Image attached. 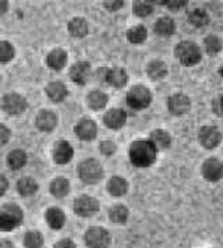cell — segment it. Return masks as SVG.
<instances>
[{"mask_svg":"<svg viewBox=\"0 0 223 248\" xmlns=\"http://www.w3.org/2000/svg\"><path fill=\"white\" fill-rule=\"evenodd\" d=\"M156 149L154 144L151 141H135L131 144L128 155H130V160L134 166L137 168H148L151 165H154L156 160Z\"/></svg>","mask_w":223,"mask_h":248,"instance_id":"1","label":"cell"},{"mask_svg":"<svg viewBox=\"0 0 223 248\" xmlns=\"http://www.w3.org/2000/svg\"><path fill=\"white\" fill-rule=\"evenodd\" d=\"M175 56L177 57L178 62L183 66L191 67V66H195V64L200 63L201 59H202V53H201V49L197 44L190 42V41H184V42H180L176 46Z\"/></svg>","mask_w":223,"mask_h":248,"instance_id":"2","label":"cell"},{"mask_svg":"<svg viewBox=\"0 0 223 248\" xmlns=\"http://www.w3.org/2000/svg\"><path fill=\"white\" fill-rule=\"evenodd\" d=\"M22 211L14 203H7L0 209V230L10 232L21 225Z\"/></svg>","mask_w":223,"mask_h":248,"instance_id":"3","label":"cell"},{"mask_svg":"<svg viewBox=\"0 0 223 248\" xmlns=\"http://www.w3.org/2000/svg\"><path fill=\"white\" fill-rule=\"evenodd\" d=\"M78 174H80V179L84 183L95 184L103 177V169L96 159H87L82 163H80Z\"/></svg>","mask_w":223,"mask_h":248,"instance_id":"4","label":"cell"},{"mask_svg":"<svg viewBox=\"0 0 223 248\" xmlns=\"http://www.w3.org/2000/svg\"><path fill=\"white\" fill-rule=\"evenodd\" d=\"M152 102V93L145 85H135L127 93V103L135 110L145 109Z\"/></svg>","mask_w":223,"mask_h":248,"instance_id":"5","label":"cell"},{"mask_svg":"<svg viewBox=\"0 0 223 248\" xmlns=\"http://www.w3.org/2000/svg\"><path fill=\"white\" fill-rule=\"evenodd\" d=\"M222 133L215 125H204L198 133L200 144L207 149H213L222 142Z\"/></svg>","mask_w":223,"mask_h":248,"instance_id":"6","label":"cell"},{"mask_svg":"<svg viewBox=\"0 0 223 248\" xmlns=\"http://www.w3.org/2000/svg\"><path fill=\"white\" fill-rule=\"evenodd\" d=\"M85 243L89 248H108L111 246V234L102 227H91L85 234Z\"/></svg>","mask_w":223,"mask_h":248,"instance_id":"7","label":"cell"},{"mask_svg":"<svg viewBox=\"0 0 223 248\" xmlns=\"http://www.w3.org/2000/svg\"><path fill=\"white\" fill-rule=\"evenodd\" d=\"M99 211V202L88 195H81L74 201V212L78 216L82 217H89L94 214H96Z\"/></svg>","mask_w":223,"mask_h":248,"instance_id":"8","label":"cell"},{"mask_svg":"<svg viewBox=\"0 0 223 248\" xmlns=\"http://www.w3.org/2000/svg\"><path fill=\"white\" fill-rule=\"evenodd\" d=\"M201 171L205 180L212 181V183L219 181L223 177V163L216 158L207 159L202 163Z\"/></svg>","mask_w":223,"mask_h":248,"instance_id":"9","label":"cell"},{"mask_svg":"<svg viewBox=\"0 0 223 248\" xmlns=\"http://www.w3.org/2000/svg\"><path fill=\"white\" fill-rule=\"evenodd\" d=\"M167 109L173 116H183L191 109V101L184 93H175L167 99Z\"/></svg>","mask_w":223,"mask_h":248,"instance_id":"10","label":"cell"},{"mask_svg":"<svg viewBox=\"0 0 223 248\" xmlns=\"http://www.w3.org/2000/svg\"><path fill=\"white\" fill-rule=\"evenodd\" d=\"M1 108L4 109V112L9 114H21L27 109V101L25 98H22L18 93H7L3 101H1Z\"/></svg>","mask_w":223,"mask_h":248,"instance_id":"11","label":"cell"},{"mask_svg":"<svg viewBox=\"0 0 223 248\" xmlns=\"http://www.w3.org/2000/svg\"><path fill=\"white\" fill-rule=\"evenodd\" d=\"M89 76H91V64L88 62H78L70 70V77L78 85H84L88 81Z\"/></svg>","mask_w":223,"mask_h":248,"instance_id":"12","label":"cell"},{"mask_svg":"<svg viewBox=\"0 0 223 248\" xmlns=\"http://www.w3.org/2000/svg\"><path fill=\"white\" fill-rule=\"evenodd\" d=\"M76 134H77L82 141H91L94 140L96 134H98V127L94 120L89 119H84L77 124L76 127Z\"/></svg>","mask_w":223,"mask_h":248,"instance_id":"13","label":"cell"},{"mask_svg":"<svg viewBox=\"0 0 223 248\" xmlns=\"http://www.w3.org/2000/svg\"><path fill=\"white\" fill-rule=\"evenodd\" d=\"M103 122L112 130H119L127 122V113L123 109H112L105 114Z\"/></svg>","mask_w":223,"mask_h":248,"instance_id":"14","label":"cell"},{"mask_svg":"<svg viewBox=\"0 0 223 248\" xmlns=\"http://www.w3.org/2000/svg\"><path fill=\"white\" fill-rule=\"evenodd\" d=\"M53 158H55L56 163L66 165L67 162L73 158V148H71V145L66 141L57 142L55 145V151H53Z\"/></svg>","mask_w":223,"mask_h":248,"instance_id":"15","label":"cell"},{"mask_svg":"<svg viewBox=\"0 0 223 248\" xmlns=\"http://www.w3.org/2000/svg\"><path fill=\"white\" fill-rule=\"evenodd\" d=\"M57 124V117L50 110H42L36 116V127L42 131H52Z\"/></svg>","mask_w":223,"mask_h":248,"instance_id":"16","label":"cell"},{"mask_svg":"<svg viewBox=\"0 0 223 248\" xmlns=\"http://www.w3.org/2000/svg\"><path fill=\"white\" fill-rule=\"evenodd\" d=\"M106 82L114 87V88H123L127 84V73L126 70L122 67L112 68L108 71V77H106Z\"/></svg>","mask_w":223,"mask_h":248,"instance_id":"17","label":"cell"},{"mask_svg":"<svg viewBox=\"0 0 223 248\" xmlns=\"http://www.w3.org/2000/svg\"><path fill=\"white\" fill-rule=\"evenodd\" d=\"M46 63H48L49 67L53 68V70L63 68L67 63L66 52L63 49H55V50H52L48 55V57H46Z\"/></svg>","mask_w":223,"mask_h":248,"instance_id":"18","label":"cell"},{"mask_svg":"<svg viewBox=\"0 0 223 248\" xmlns=\"http://www.w3.org/2000/svg\"><path fill=\"white\" fill-rule=\"evenodd\" d=\"M46 93L53 102H62L67 96V88L63 82L53 81L46 87Z\"/></svg>","mask_w":223,"mask_h":248,"instance_id":"19","label":"cell"},{"mask_svg":"<svg viewBox=\"0 0 223 248\" xmlns=\"http://www.w3.org/2000/svg\"><path fill=\"white\" fill-rule=\"evenodd\" d=\"M156 149H167L172 145V137L165 130H154L149 140Z\"/></svg>","mask_w":223,"mask_h":248,"instance_id":"20","label":"cell"},{"mask_svg":"<svg viewBox=\"0 0 223 248\" xmlns=\"http://www.w3.org/2000/svg\"><path fill=\"white\" fill-rule=\"evenodd\" d=\"M176 31L175 20L170 17H162L155 23V32L159 36H170Z\"/></svg>","mask_w":223,"mask_h":248,"instance_id":"21","label":"cell"},{"mask_svg":"<svg viewBox=\"0 0 223 248\" xmlns=\"http://www.w3.org/2000/svg\"><path fill=\"white\" fill-rule=\"evenodd\" d=\"M46 222L49 223V226L55 230L62 229L64 222H66V216L63 214V211H60L59 208H50L46 212Z\"/></svg>","mask_w":223,"mask_h":248,"instance_id":"22","label":"cell"},{"mask_svg":"<svg viewBox=\"0 0 223 248\" xmlns=\"http://www.w3.org/2000/svg\"><path fill=\"white\" fill-rule=\"evenodd\" d=\"M146 71H148V77L149 78L154 79V81H159V79L166 77L167 66L163 62H160V60H154V62L149 63Z\"/></svg>","mask_w":223,"mask_h":248,"instance_id":"23","label":"cell"},{"mask_svg":"<svg viewBox=\"0 0 223 248\" xmlns=\"http://www.w3.org/2000/svg\"><path fill=\"white\" fill-rule=\"evenodd\" d=\"M128 190V184L123 177H112L108 183V191L111 192L113 197H122Z\"/></svg>","mask_w":223,"mask_h":248,"instance_id":"24","label":"cell"},{"mask_svg":"<svg viewBox=\"0 0 223 248\" xmlns=\"http://www.w3.org/2000/svg\"><path fill=\"white\" fill-rule=\"evenodd\" d=\"M68 31L74 38H84L88 34V24L84 18H74L68 23Z\"/></svg>","mask_w":223,"mask_h":248,"instance_id":"25","label":"cell"},{"mask_svg":"<svg viewBox=\"0 0 223 248\" xmlns=\"http://www.w3.org/2000/svg\"><path fill=\"white\" fill-rule=\"evenodd\" d=\"M87 101H88V105L91 109H94V110H100V109H103V108L106 106V103H108V95L103 93V92H100V91H92V92H89Z\"/></svg>","mask_w":223,"mask_h":248,"instance_id":"26","label":"cell"},{"mask_svg":"<svg viewBox=\"0 0 223 248\" xmlns=\"http://www.w3.org/2000/svg\"><path fill=\"white\" fill-rule=\"evenodd\" d=\"M68 191H70V183L64 177H57V179L52 181V184H50V192L55 197H60V198L62 197H66Z\"/></svg>","mask_w":223,"mask_h":248,"instance_id":"27","label":"cell"},{"mask_svg":"<svg viewBox=\"0 0 223 248\" xmlns=\"http://www.w3.org/2000/svg\"><path fill=\"white\" fill-rule=\"evenodd\" d=\"M189 21L197 28H202L209 23V16L204 9H195L190 13Z\"/></svg>","mask_w":223,"mask_h":248,"instance_id":"28","label":"cell"},{"mask_svg":"<svg viewBox=\"0 0 223 248\" xmlns=\"http://www.w3.org/2000/svg\"><path fill=\"white\" fill-rule=\"evenodd\" d=\"M146 28L144 25H135L133 28H130L127 31V39L131 42V44H143L145 39H146Z\"/></svg>","mask_w":223,"mask_h":248,"instance_id":"29","label":"cell"},{"mask_svg":"<svg viewBox=\"0 0 223 248\" xmlns=\"http://www.w3.org/2000/svg\"><path fill=\"white\" fill-rule=\"evenodd\" d=\"M109 216H111L112 222H114V223H126L128 219V209L120 203L114 205L109 211Z\"/></svg>","mask_w":223,"mask_h":248,"instance_id":"30","label":"cell"},{"mask_svg":"<svg viewBox=\"0 0 223 248\" xmlns=\"http://www.w3.org/2000/svg\"><path fill=\"white\" fill-rule=\"evenodd\" d=\"M17 190L21 195H32L38 190V184L31 177H22V179L18 180Z\"/></svg>","mask_w":223,"mask_h":248,"instance_id":"31","label":"cell"},{"mask_svg":"<svg viewBox=\"0 0 223 248\" xmlns=\"http://www.w3.org/2000/svg\"><path fill=\"white\" fill-rule=\"evenodd\" d=\"M25 162H27V155H25V152H22L20 149L10 152L9 158H7L9 166L14 170L21 169L22 166L25 165Z\"/></svg>","mask_w":223,"mask_h":248,"instance_id":"32","label":"cell"},{"mask_svg":"<svg viewBox=\"0 0 223 248\" xmlns=\"http://www.w3.org/2000/svg\"><path fill=\"white\" fill-rule=\"evenodd\" d=\"M204 45H205V50L209 55H216L222 50V42L216 35H208L204 39Z\"/></svg>","mask_w":223,"mask_h":248,"instance_id":"33","label":"cell"},{"mask_svg":"<svg viewBox=\"0 0 223 248\" xmlns=\"http://www.w3.org/2000/svg\"><path fill=\"white\" fill-rule=\"evenodd\" d=\"M24 244L27 248H41L44 244V237L38 232H30L24 237Z\"/></svg>","mask_w":223,"mask_h":248,"instance_id":"34","label":"cell"},{"mask_svg":"<svg viewBox=\"0 0 223 248\" xmlns=\"http://www.w3.org/2000/svg\"><path fill=\"white\" fill-rule=\"evenodd\" d=\"M133 12L137 17H148L149 14H152L154 12V7L146 3V1H134L133 6Z\"/></svg>","mask_w":223,"mask_h":248,"instance_id":"35","label":"cell"},{"mask_svg":"<svg viewBox=\"0 0 223 248\" xmlns=\"http://www.w3.org/2000/svg\"><path fill=\"white\" fill-rule=\"evenodd\" d=\"M13 57H14V47L9 42L1 41L0 42V62L1 63L10 62Z\"/></svg>","mask_w":223,"mask_h":248,"instance_id":"36","label":"cell"},{"mask_svg":"<svg viewBox=\"0 0 223 248\" xmlns=\"http://www.w3.org/2000/svg\"><path fill=\"white\" fill-rule=\"evenodd\" d=\"M186 4H187L186 0H167V1H165V6L172 12H177L181 7H184Z\"/></svg>","mask_w":223,"mask_h":248,"instance_id":"37","label":"cell"},{"mask_svg":"<svg viewBox=\"0 0 223 248\" xmlns=\"http://www.w3.org/2000/svg\"><path fill=\"white\" fill-rule=\"evenodd\" d=\"M100 152L103 155H106V156H111V155H113L116 152V145L112 141H103L100 144Z\"/></svg>","mask_w":223,"mask_h":248,"instance_id":"38","label":"cell"},{"mask_svg":"<svg viewBox=\"0 0 223 248\" xmlns=\"http://www.w3.org/2000/svg\"><path fill=\"white\" fill-rule=\"evenodd\" d=\"M212 110L218 116H223V96H218L212 102Z\"/></svg>","mask_w":223,"mask_h":248,"instance_id":"39","label":"cell"},{"mask_svg":"<svg viewBox=\"0 0 223 248\" xmlns=\"http://www.w3.org/2000/svg\"><path fill=\"white\" fill-rule=\"evenodd\" d=\"M9 140H10V130L6 125L0 124V145L6 144Z\"/></svg>","mask_w":223,"mask_h":248,"instance_id":"40","label":"cell"},{"mask_svg":"<svg viewBox=\"0 0 223 248\" xmlns=\"http://www.w3.org/2000/svg\"><path fill=\"white\" fill-rule=\"evenodd\" d=\"M123 4H124V1L122 0H114V1H105L103 3V6L108 9V10H111V12H114V10H119V9H122Z\"/></svg>","mask_w":223,"mask_h":248,"instance_id":"41","label":"cell"},{"mask_svg":"<svg viewBox=\"0 0 223 248\" xmlns=\"http://www.w3.org/2000/svg\"><path fill=\"white\" fill-rule=\"evenodd\" d=\"M55 248H76V244L70 240V238H64L59 243H56Z\"/></svg>","mask_w":223,"mask_h":248,"instance_id":"42","label":"cell"},{"mask_svg":"<svg viewBox=\"0 0 223 248\" xmlns=\"http://www.w3.org/2000/svg\"><path fill=\"white\" fill-rule=\"evenodd\" d=\"M7 187H9V183H7V179L3 176V174H0V195H3L6 190H7Z\"/></svg>","mask_w":223,"mask_h":248,"instance_id":"43","label":"cell"},{"mask_svg":"<svg viewBox=\"0 0 223 248\" xmlns=\"http://www.w3.org/2000/svg\"><path fill=\"white\" fill-rule=\"evenodd\" d=\"M108 68H99L98 70V78L100 79V81H106V77H108Z\"/></svg>","mask_w":223,"mask_h":248,"instance_id":"44","label":"cell"},{"mask_svg":"<svg viewBox=\"0 0 223 248\" xmlns=\"http://www.w3.org/2000/svg\"><path fill=\"white\" fill-rule=\"evenodd\" d=\"M7 7H9V3H7V1H3V0H0V14H3V13L7 12Z\"/></svg>","mask_w":223,"mask_h":248,"instance_id":"45","label":"cell"},{"mask_svg":"<svg viewBox=\"0 0 223 248\" xmlns=\"http://www.w3.org/2000/svg\"><path fill=\"white\" fill-rule=\"evenodd\" d=\"M0 248H14L10 241H0Z\"/></svg>","mask_w":223,"mask_h":248,"instance_id":"46","label":"cell"},{"mask_svg":"<svg viewBox=\"0 0 223 248\" xmlns=\"http://www.w3.org/2000/svg\"><path fill=\"white\" fill-rule=\"evenodd\" d=\"M219 74H221V76H222V77H223V67L219 68Z\"/></svg>","mask_w":223,"mask_h":248,"instance_id":"47","label":"cell"}]
</instances>
